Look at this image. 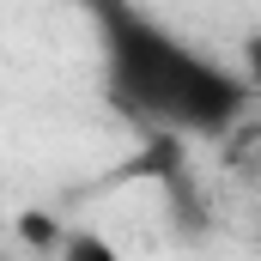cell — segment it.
Instances as JSON below:
<instances>
[{"instance_id": "cell-1", "label": "cell", "mask_w": 261, "mask_h": 261, "mask_svg": "<svg viewBox=\"0 0 261 261\" xmlns=\"http://www.w3.org/2000/svg\"><path fill=\"white\" fill-rule=\"evenodd\" d=\"M61 261H116V255H110L97 237H73V243L61 249Z\"/></svg>"}, {"instance_id": "cell-2", "label": "cell", "mask_w": 261, "mask_h": 261, "mask_svg": "<svg viewBox=\"0 0 261 261\" xmlns=\"http://www.w3.org/2000/svg\"><path fill=\"white\" fill-rule=\"evenodd\" d=\"M243 55H249V79H255V85H261V37H255V43H249V49H243Z\"/></svg>"}, {"instance_id": "cell-3", "label": "cell", "mask_w": 261, "mask_h": 261, "mask_svg": "<svg viewBox=\"0 0 261 261\" xmlns=\"http://www.w3.org/2000/svg\"><path fill=\"white\" fill-rule=\"evenodd\" d=\"M0 261H12V255H0Z\"/></svg>"}]
</instances>
